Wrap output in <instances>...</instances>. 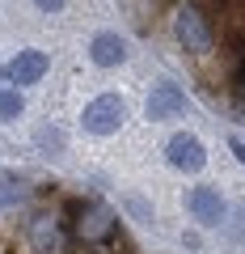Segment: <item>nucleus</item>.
Returning a JSON list of instances; mask_svg holds the SVG:
<instances>
[{"label":"nucleus","mask_w":245,"mask_h":254,"mask_svg":"<svg viewBox=\"0 0 245 254\" xmlns=\"http://www.w3.org/2000/svg\"><path fill=\"white\" fill-rule=\"evenodd\" d=\"M123 119H127V102L114 98V93H101V98H93L81 110L85 131H93V136H114L118 127H123Z\"/></svg>","instance_id":"obj_1"},{"label":"nucleus","mask_w":245,"mask_h":254,"mask_svg":"<svg viewBox=\"0 0 245 254\" xmlns=\"http://www.w3.org/2000/svg\"><path fill=\"white\" fill-rule=\"evenodd\" d=\"M173 30H178L182 47H186L191 55H207L211 51V26H207V17H203V9L182 4L178 17H173Z\"/></svg>","instance_id":"obj_2"},{"label":"nucleus","mask_w":245,"mask_h":254,"mask_svg":"<svg viewBox=\"0 0 245 254\" xmlns=\"http://www.w3.org/2000/svg\"><path fill=\"white\" fill-rule=\"evenodd\" d=\"M165 157H169L173 170H186V174H199L203 165H207V148H203L199 136H191V131H178V136H169Z\"/></svg>","instance_id":"obj_3"},{"label":"nucleus","mask_w":245,"mask_h":254,"mask_svg":"<svg viewBox=\"0 0 245 254\" xmlns=\"http://www.w3.org/2000/svg\"><path fill=\"white\" fill-rule=\"evenodd\" d=\"M186 106H191V102H186V93L178 89V85H156L152 93H148V119H152V123H161V119H182L186 115Z\"/></svg>","instance_id":"obj_4"},{"label":"nucleus","mask_w":245,"mask_h":254,"mask_svg":"<svg viewBox=\"0 0 245 254\" xmlns=\"http://www.w3.org/2000/svg\"><path fill=\"white\" fill-rule=\"evenodd\" d=\"M4 76L13 85H38L47 76V51H17L4 68Z\"/></svg>","instance_id":"obj_5"},{"label":"nucleus","mask_w":245,"mask_h":254,"mask_svg":"<svg viewBox=\"0 0 245 254\" xmlns=\"http://www.w3.org/2000/svg\"><path fill=\"white\" fill-rule=\"evenodd\" d=\"M76 233H81V242H106V237H114V220L101 203H89L76 220Z\"/></svg>","instance_id":"obj_6"},{"label":"nucleus","mask_w":245,"mask_h":254,"mask_svg":"<svg viewBox=\"0 0 245 254\" xmlns=\"http://www.w3.org/2000/svg\"><path fill=\"white\" fill-rule=\"evenodd\" d=\"M89 55H93L98 68H118V64L127 60V43H123L114 30H101V34L89 43Z\"/></svg>","instance_id":"obj_7"},{"label":"nucleus","mask_w":245,"mask_h":254,"mask_svg":"<svg viewBox=\"0 0 245 254\" xmlns=\"http://www.w3.org/2000/svg\"><path fill=\"white\" fill-rule=\"evenodd\" d=\"M191 212L199 225H220L224 220V199H220L211 187H195L191 190Z\"/></svg>","instance_id":"obj_8"},{"label":"nucleus","mask_w":245,"mask_h":254,"mask_svg":"<svg viewBox=\"0 0 245 254\" xmlns=\"http://www.w3.org/2000/svg\"><path fill=\"white\" fill-rule=\"evenodd\" d=\"M34 246L47 254H59V233H55V220H38L34 225Z\"/></svg>","instance_id":"obj_9"},{"label":"nucleus","mask_w":245,"mask_h":254,"mask_svg":"<svg viewBox=\"0 0 245 254\" xmlns=\"http://www.w3.org/2000/svg\"><path fill=\"white\" fill-rule=\"evenodd\" d=\"M21 110H26L21 93H0V119H17Z\"/></svg>","instance_id":"obj_10"},{"label":"nucleus","mask_w":245,"mask_h":254,"mask_svg":"<svg viewBox=\"0 0 245 254\" xmlns=\"http://www.w3.org/2000/svg\"><path fill=\"white\" fill-rule=\"evenodd\" d=\"M34 4H38V9H43V13H59V9H64V4H68V0H34Z\"/></svg>","instance_id":"obj_11"},{"label":"nucleus","mask_w":245,"mask_h":254,"mask_svg":"<svg viewBox=\"0 0 245 254\" xmlns=\"http://www.w3.org/2000/svg\"><path fill=\"white\" fill-rule=\"evenodd\" d=\"M228 148L237 153V161H245V140H228Z\"/></svg>","instance_id":"obj_12"},{"label":"nucleus","mask_w":245,"mask_h":254,"mask_svg":"<svg viewBox=\"0 0 245 254\" xmlns=\"http://www.w3.org/2000/svg\"><path fill=\"white\" fill-rule=\"evenodd\" d=\"M241 68H245V43H241Z\"/></svg>","instance_id":"obj_13"}]
</instances>
